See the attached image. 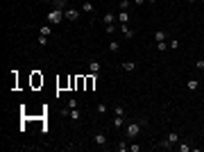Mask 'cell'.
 <instances>
[{
  "instance_id": "1",
  "label": "cell",
  "mask_w": 204,
  "mask_h": 152,
  "mask_svg": "<svg viewBox=\"0 0 204 152\" xmlns=\"http://www.w3.org/2000/svg\"><path fill=\"white\" fill-rule=\"evenodd\" d=\"M138 134H141V123H129L127 130H125V136L127 138H136Z\"/></svg>"
},
{
  "instance_id": "2",
  "label": "cell",
  "mask_w": 204,
  "mask_h": 152,
  "mask_svg": "<svg viewBox=\"0 0 204 152\" xmlns=\"http://www.w3.org/2000/svg\"><path fill=\"white\" fill-rule=\"evenodd\" d=\"M64 18H66V16H64V11H59V9H52L48 14V23H50V25H59Z\"/></svg>"
},
{
  "instance_id": "3",
  "label": "cell",
  "mask_w": 204,
  "mask_h": 152,
  "mask_svg": "<svg viewBox=\"0 0 204 152\" xmlns=\"http://www.w3.org/2000/svg\"><path fill=\"white\" fill-rule=\"evenodd\" d=\"M175 143H179V134L177 132H168V136H166V141L161 143V148H170Z\"/></svg>"
},
{
  "instance_id": "4",
  "label": "cell",
  "mask_w": 204,
  "mask_h": 152,
  "mask_svg": "<svg viewBox=\"0 0 204 152\" xmlns=\"http://www.w3.org/2000/svg\"><path fill=\"white\" fill-rule=\"evenodd\" d=\"M64 16H66V21H77L79 18V11L73 9V7H68L66 11H64Z\"/></svg>"
},
{
  "instance_id": "5",
  "label": "cell",
  "mask_w": 204,
  "mask_h": 152,
  "mask_svg": "<svg viewBox=\"0 0 204 152\" xmlns=\"http://www.w3.org/2000/svg\"><path fill=\"white\" fill-rule=\"evenodd\" d=\"M93 141H95V145H100V148H104V145H107V136H104L102 132H95V136H93Z\"/></svg>"
},
{
  "instance_id": "6",
  "label": "cell",
  "mask_w": 204,
  "mask_h": 152,
  "mask_svg": "<svg viewBox=\"0 0 204 152\" xmlns=\"http://www.w3.org/2000/svg\"><path fill=\"white\" fill-rule=\"evenodd\" d=\"M152 37H154V41H156V43H161V41H168V32H163V30H156V32L152 34Z\"/></svg>"
},
{
  "instance_id": "7",
  "label": "cell",
  "mask_w": 204,
  "mask_h": 152,
  "mask_svg": "<svg viewBox=\"0 0 204 152\" xmlns=\"http://www.w3.org/2000/svg\"><path fill=\"white\" fill-rule=\"evenodd\" d=\"M52 5H55V9H59V11L68 9V0H52Z\"/></svg>"
},
{
  "instance_id": "8",
  "label": "cell",
  "mask_w": 204,
  "mask_h": 152,
  "mask_svg": "<svg viewBox=\"0 0 204 152\" xmlns=\"http://www.w3.org/2000/svg\"><path fill=\"white\" fill-rule=\"evenodd\" d=\"M89 71H91L93 75H98V73H100V61H98V59H91V61H89Z\"/></svg>"
},
{
  "instance_id": "9",
  "label": "cell",
  "mask_w": 204,
  "mask_h": 152,
  "mask_svg": "<svg viewBox=\"0 0 204 152\" xmlns=\"http://www.w3.org/2000/svg\"><path fill=\"white\" fill-rule=\"evenodd\" d=\"M120 66H122V71H127V73H134V71H136V61H122Z\"/></svg>"
},
{
  "instance_id": "10",
  "label": "cell",
  "mask_w": 204,
  "mask_h": 152,
  "mask_svg": "<svg viewBox=\"0 0 204 152\" xmlns=\"http://www.w3.org/2000/svg\"><path fill=\"white\" fill-rule=\"evenodd\" d=\"M114 18H116V16L111 14V11H107V14H104V16H102V21H104V25H114Z\"/></svg>"
},
{
  "instance_id": "11",
  "label": "cell",
  "mask_w": 204,
  "mask_h": 152,
  "mask_svg": "<svg viewBox=\"0 0 204 152\" xmlns=\"http://www.w3.org/2000/svg\"><path fill=\"white\" fill-rule=\"evenodd\" d=\"M120 30H122V34H125V37H134V30H129V25H127V23H122V25H120Z\"/></svg>"
},
{
  "instance_id": "12",
  "label": "cell",
  "mask_w": 204,
  "mask_h": 152,
  "mask_svg": "<svg viewBox=\"0 0 204 152\" xmlns=\"http://www.w3.org/2000/svg\"><path fill=\"white\" fill-rule=\"evenodd\" d=\"M82 11H84V14H91V11H93V5L89 2V0H84V2H82Z\"/></svg>"
},
{
  "instance_id": "13",
  "label": "cell",
  "mask_w": 204,
  "mask_h": 152,
  "mask_svg": "<svg viewBox=\"0 0 204 152\" xmlns=\"http://www.w3.org/2000/svg\"><path fill=\"white\" fill-rule=\"evenodd\" d=\"M50 32H52L50 23H48V25H41V37H50Z\"/></svg>"
},
{
  "instance_id": "14",
  "label": "cell",
  "mask_w": 204,
  "mask_h": 152,
  "mask_svg": "<svg viewBox=\"0 0 204 152\" xmlns=\"http://www.w3.org/2000/svg\"><path fill=\"white\" fill-rule=\"evenodd\" d=\"M95 111H98V114H107V111H109V107H107V102H98V107H95Z\"/></svg>"
},
{
  "instance_id": "15",
  "label": "cell",
  "mask_w": 204,
  "mask_h": 152,
  "mask_svg": "<svg viewBox=\"0 0 204 152\" xmlns=\"http://www.w3.org/2000/svg\"><path fill=\"white\" fill-rule=\"evenodd\" d=\"M186 86H188V91H195L197 86H200V82H197V80H188V82H186Z\"/></svg>"
},
{
  "instance_id": "16",
  "label": "cell",
  "mask_w": 204,
  "mask_h": 152,
  "mask_svg": "<svg viewBox=\"0 0 204 152\" xmlns=\"http://www.w3.org/2000/svg\"><path fill=\"white\" fill-rule=\"evenodd\" d=\"M125 125V116H116L114 118V127H122Z\"/></svg>"
},
{
  "instance_id": "17",
  "label": "cell",
  "mask_w": 204,
  "mask_h": 152,
  "mask_svg": "<svg viewBox=\"0 0 204 152\" xmlns=\"http://www.w3.org/2000/svg\"><path fill=\"white\" fill-rule=\"evenodd\" d=\"M68 116H71L73 120H79L82 118V114H79V109H71V111H68Z\"/></svg>"
},
{
  "instance_id": "18",
  "label": "cell",
  "mask_w": 204,
  "mask_h": 152,
  "mask_svg": "<svg viewBox=\"0 0 204 152\" xmlns=\"http://www.w3.org/2000/svg\"><path fill=\"white\" fill-rule=\"evenodd\" d=\"M109 50H111V52H118V50H120V43H118V41H109Z\"/></svg>"
},
{
  "instance_id": "19",
  "label": "cell",
  "mask_w": 204,
  "mask_h": 152,
  "mask_svg": "<svg viewBox=\"0 0 204 152\" xmlns=\"http://www.w3.org/2000/svg\"><path fill=\"white\" fill-rule=\"evenodd\" d=\"M118 21H120V23H127V21H129V14H127V11H120V14H118Z\"/></svg>"
},
{
  "instance_id": "20",
  "label": "cell",
  "mask_w": 204,
  "mask_h": 152,
  "mask_svg": "<svg viewBox=\"0 0 204 152\" xmlns=\"http://www.w3.org/2000/svg\"><path fill=\"white\" fill-rule=\"evenodd\" d=\"M118 7H120V11H127V9H129V0H120Z\"/></svg>"
},
{
  "instance_id": "21",
  "label": "cell",
  "mask_w": 204,
  "mask_h": 152,
  "mask_svg": "<svg viewBox=\"0 0 204 152\" xmlns=\"http://www.w3.org/2000/svg\"><path fill=\"white\" fill-rule=\"evenodd\" d=\"M95 80H98V75H93V77L86 80V89H93V84H95Z\"/></svg>"
},
{
  "instance_id": "22",
  "label": "cell",
  "mask_w": 204,
  "mask_h": 152,
  "mask_svg": "<svg viewBox=\"0 0 204 152\" xmlns=\"http://www.w3.org/2000/svg\"><path fill=\"white\" fill-rule=\"evenodd\" d=\"M156 50H159V52H166V50H168V43H166V41H161V43H156Z\"/></svg>"
},
{
  "instance_id": "23",
  "label": "cell",
  "mask_w": 204,
  "mask_h": 152,
  "mask_svg": "<svg viewBox=\"0 0 204 152\" xmlns=\"http://www.w3.org/2000/svg\"><path fill=\"white\" fill-rule=\"evenodd\" d=\"M177 150H179V152H188V150H191V145H188V143H179V145H177Z\"/></svg>"
},
{
  "instance_id": "24",
  "label": "cell",
  "mask_w": 204,
  "mask_h": 152,
  "mask_svg": "<svg viewBox=\"0 0 204 152\" xmlns=\"http://www.w3.org/2000/svg\"><path fill=\"white\" fill-rule=\"evenodd\" d=\"M118 150H120V152H127V150H129V145H127V141H120V143H118Z\"/></svg>"
},
{
  "instance_id": "25",
  "label": "cell",
  "mask_w": 204,
  "mask_h": 152,
  "mask_svg": "<svg viewBox=\"0 0 204 152\" xmlns=\"http://www.w3.org/2000/svg\"><path fill=\"white\" fill-rule=\"evenodd\" d=\"M114 111L116 116H125V107H114Z\"/></svg>"
},
{
  "instance_id": "26",
  "label": "cell",
  "mask_w": 204,
  "mask_h": 152,
  "mask_svg": "<svg viewBox=\"0 0 204 152\" xmlns=\"http://www.w3.org/2000/svg\"><path fill=\"white\" fill-rule=\"evenodd\" d=\"M195 68H197V71H204V59H197L195 61Z\"/></svg>"
},
{
  "instance_id": "27",
  "label": "cell",
  "mask_w": 204,
  "mask_h": 152,
  "mask_svg": "<svg viewBox=\"0 0 204 152\" xmlns=\"http://www.w3.org/2000/svg\"><path fill=\"white\" fill-rule=\"evenodd\" d=\"M170 48H172V50L179 48V41H177V39H170Z\"/></svg>"
},
{
  "instance_id": "28",
  "label": "cell",
  "mask_w": 204,
  "mask_h": 152,
  "mask_svg": "<svg viewBox=\"0 0 204 152\" xmlns=\"http://www.w3.org/2000/svg\"><path fill=\"white\" fill-rule=\"evenodd\" d=\"M68 107H71V109H77V100H75V98H71V100H68Z\"/></svg>"
},
{
  "instance_id": "29",
  "label": "cell",
  "mask_w": 204,
  "mask_h": 152,
  "mask_svg": "<svg viewBox=\"0 0 204 152\" xmlns=\"http://www.w3.org/2000/svg\"><path fill=\"white\" fill-rule=\"evenodd\" d=\"M134 5H138V7H141V5H145V0H132Z\"/></svg>"
},
{
  "instance_id": "30",
  "label": "cell",
  "mask_w": 204,
  "mask_h": 152,
  "mask_svg": "<svg viewBox=\"0 0 204 152\" xmlns=\"http://www.w3.org/2000/svg\"><path fill=\"white\" fill-rule=\"evenodd\" d=\"M186 2H197V0H186Z\"/></svg>"
},
{
  "instance_id": "31",
  "label": "cell",
  "mask_w": 204,
  "mask_h": 152,
  "mask_svg": "<svg viewBox=\"0 0 204 152\" xmlns=\"http://www.w3.org/2000/svg\"><path fill=\"white\" fill-rule=\"evenodd\" d=\"M43 2H52V0H43Z\"/></svg>"
},
{
  "instance_id": "32",
  "label": "cell",
  "mask_w": 204,
  "mask_h": 152,
  "mask_svg": "<svg viewBox=\"0 0 204 152\" xmlns=\"http://www.w3.org/2000/svg\"><path fill=\"white\" fill-rule=\"evenodd\" d=\"M150 2H156V0H150Z\"/></svg>"
}]
</instances>
